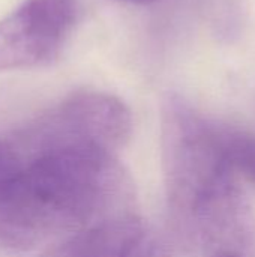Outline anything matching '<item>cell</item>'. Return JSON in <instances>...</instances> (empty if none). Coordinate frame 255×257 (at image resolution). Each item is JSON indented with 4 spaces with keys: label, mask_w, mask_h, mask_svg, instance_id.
Wrapping results in <instances>:
<instances>
[{
    "label": "cell",
    "mask_w": 255,
    "mask_h": 257,
    "mask_svg": "<svg viewBox=\"0 0 255 257\" xmlns=\"http://www.w3.org/2000/svg\"><path fill=\"white\" fill-rule=\"evenodd\" d=\"M14 154L17 166L0 185V245L6 248L32 250L66 238L134 203V182L114 152L26 140V157Z\"/></svg>",
    "instance_id": "1"
},
{
    "label": "cell",
    "mask_w": 255,
    "mask_h": 257,
    "mask_svg": "<svg viewBox=\"0 0 255 257\" xmlns=\"http://www.w3.org/2000/svg\"><path fill=\"white\" fill-rule=\"evenodd\" d=\"M161 160L170 226L179 245L197 257L243 256L252 218L218 122L168 95L161 108Z\"/></svg>",
    "instance_id": "2"
},
{
    "label": "cell",
    "mask_w": 255,
    "mask_h": 257,
    "mask_svg": "<svg viewBox=\"0 0 255 257\" xmlns=\"http://www.w3.org/2000/svg\"><path fill=\"white\" fill-rule=\"evenodd\" d=\"M132 133V114L117 96L77 92L36 122L26 139L62 146H95L117 152Z\"/></svg>",
    "instance_id": "3"
},
{
    "label": "cell",
    "mask_w": 255,
    "mask_h": 257,
    "mask_svg": "<svg viewBox=\"0 0 255 257\" xmlns=\"http://www.w3.org/2000/svg\"><path fill=\"white\" fill-rule=\"evenodd\" d=\"M77 20L78 8L74 0H24L0 20V71L54 62Z\"/></svg>",
    "instance_id": "4"
},
{
    "label": "cell",
    "mask_w": 255,
    "mask_h": 257,
    "mask_svg": "<svg viewBox=\"0 0 255 257\" xmlns=\"http://www.w3.org/2000/svg\"><path fill=\"white\" fill-rule=\"evenodd\" d=\"M35 257H173V251L153 226L125 212L81 229Z\"/></svg>",
    "instance_id": "5"
},
{
    "label": "cell",
    "mask_w": 255,
    "mask_h": 257,
    "mask_svg": "<svg viewBox=\"0 0 255 257\" xmlns=\"http://www.w3.org/2000/svg\"><path fill=\"white\" fill-rule=\"evenodd\" d=\"M218 130L234 173L255 185V131L224 122H218Z\"/></svg>",
    "instance_id": "6"
},
{
    "label": "cell",
    "mask_w": 255,
    "mask_h": 257,
    "mask_svg": "<svg viewBox=\"0 0 255 257\" xmlns=\"http://www.w3.org/2000/svg\"><path fill=\"white\" fill-rule=\"evenodd\" d=\"M15 169V157L9 145L0 143V185Z\"/></svg>",
    "instance_id": "7"
},
{
    "label": "cell",
    "mask_w": 255,
    "mask_h": 257,
    "mask_svg": "<svg viewBox=\"0 0 255 257\" xmlns=\"http://www.w3.org/2000/svg\"><path fill=\"white\" fill-rule=\"evenodd\" d=\"M117 2L131 3V5H150V3H155V2H158V0H117Z\"/></svg>",
    "instance_id": "8"
},
{
    "label": "cell",
    "mask_w": 255,
    "mask_h": 257,
    "mask_svg": "<svg viewBox=\"0 0 255 257\" xmlns=\"http://www.w3.org/2000/svg\"><path fill=\"white\" fill-rule=\"evenodd\" d=\"M221 257H243L242 254H224V256Z\"/></svg>",
    "instance_id": "9"
}]
</instances>
